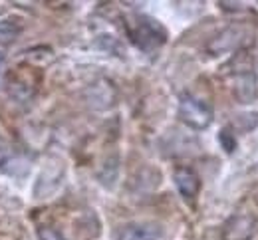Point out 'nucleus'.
Wrapping results in <instances>:
<instances>
[{
    "mask_svg": "<svg viewBox=\"0 0 258 240\" xmlns=\"http://www.w3.org/2000/svg\"><path fill=\"white\" fill-rule=\"evenodd\" d=\"M179 119L191 129H207L213 121V107L203 98L183 94L179 100Z\"/></svg>",
    "mask_w": 258,
    "mask_h": 240,
    "instance_id": "nucleus-1",
    "label": "nucleus"
},
{
    "mask_svg": "<svg viewBox=\"0 0 258 240\" xmlns=\"http://www.w3.org/2000/svg\"><path fill=\"white\" fill-rule=\"evenodd\" d=\"M129 36L131 40L145 52L153 50V48H159L163 42L167 40V32L161 24L153 18H137V22L133 24V28L129 30Z\"/></svg>",
    "mask_w": 258,
    "mask_h": 240,
    "instance_id": "nucleus-2",
    "label": "nucleus"
},
{
    "mask_svg": "<svg viewBox=\"0 0 258 240\" xmlns=\"http://www.w3.org/2000/svg\"><path fill=\"white\" fill-rule=\"evenodd\" d=\"M163 234L159 222H129L119 228L117 240H161Z\"/></svg>",
    "mask_w": 258,
    "mask_h": 240,
    "instance_id": "nucleus-3",
    "label": "nucleus"
},
{
    "mask_svg": "<svg viewBox=\"0 0 258 240\" xmlns=\"http://www.w3.org/2000/svg\"><path fill=\"white\" fill-rule=\"evenodd\" d=\"M173 181L177 185V191L181 193L183 199L187 201H193L195 197L199 195V189H201V179L199 175L189 169V167H179L175 175H173Z\"/></svg>",
    "mask_w": 258,
    "mask_h": 240,
    "instance_id": "nucleus-4",
    "label": "nucleus"
},
{
    "mask_svg": "<svg viewBox=\"0 0 258 240\" xmlns=\"http://www.w3.org/2000/svg\"><path fill=\"white\" fill-rule=\"evenodd\" d=\"M234 94L242 103H248L256 98V79L252 73H242L234 82Z\"/></svg>",
    "mask_w": 258,
    "mask_h": 240,
    "instance_id": "nucleus-5",
    "label": "nucleus"
},
{
    "mask_svg": "<svg viewBox=\"0 0 258 240\" xmlns=\"http://www.w3.org/2000/svg\"><path fill=\"white\" fill-rule=\"evenodd\" d=\"M20 34V26L12 20H0V42L2 44H10L14 42Z\"/></svg>",
    "mask_w": 258,
    "mask_h": 240,
    "instance_id": "nucleus-6",
    "label": "nucleus"
},
{
    "mask_svg": "<svg viewBox=\"0 0 258 240\" xmlns=\"http://www.w3.org/2000/svg\"><path fill=\"white\" fill-rule=\"evenodd\" d=\"M219 139H221V143H223V147H225L226 151H232V149H234V145H236L234 137H230V135H228V129H225V131L219 135Z\"/></svg>",
    "mask_w": 258,
    "mask_h": 240,
    "instance_id": "nucleus-7",
    "label": "nucleus"
},
{
    "mask_svg": "<svg viewBox=\"0 0 258 240\" xmlns=\"http://www.w3.org/2000/svg\"><path fill=\"white\" fill-rule=\"evenodd\" d=\"M40 238L42 240H62L54 230H50V228H44V230L40 232Z\"/></svg>",
    "mask_w": 258,
    "mask_h": 240,
    "instance_id": "nucleus-8",
    "label": "nucleus"
},
{
    "mask_svg": "<svg viewBox=\"0 0 258 240\" xmlns=\"http://www.w3.org/2000/svg\"><path fill=\"white\" fill-rule=\"evenodd\" d=\"M6 157H8V145L0 139V165L6 161Z\"/></svg>",
    "mask_w": 258,
    "mask_h": 240,
    "instance_id": "nucleus-9",
    "label": "nucleus"
},
{
    "mask_svg": "<svg viewBox=\"0 0 258 240\" xmlns=\"http://www.w3.org/2000/svg\"><path fill=\"white\" fill-rule=\"evenodd\" d=\"M0 68H2V54H0Z\"/></svg>",
    "mask_w": 258,
    "mask_h": 240,
    "instance_id": "nucleus-10",
    "label": "nucleus"
}]
</instances>
